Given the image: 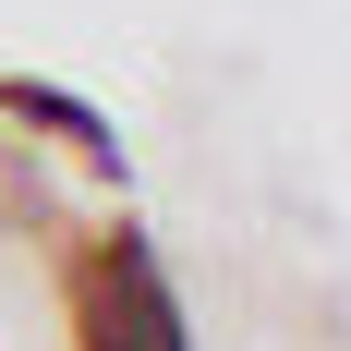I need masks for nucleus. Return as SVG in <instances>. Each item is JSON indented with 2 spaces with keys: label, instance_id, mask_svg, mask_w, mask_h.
Segmentation results:
<instances>
[{
  "label": "nucleus",
  "instance_id": "nucleus-1",
  "mask_svg": "<svg viewBox=\"0 0 351 351\" xmlns=\"http://www.w3.org/2000/svg\"><path fill=\"white\" fill-rule=\"evenodd\" d=\"M85 351H182V303L145 243H109L85 267Z\"/></svg>",
  "mask_w": 351,
  "mask_h": 351
},
{
  "label": "nucleus",
  "instance_id": "nucleus-2",
  "mask_svg": "<svg viewBox=\"0 0 351 351\" xmlns=\"http://www.w3.org/2000/svg\"><path fill=\"white\" fill-rule=\"evenodd\" d=\"M12 109H25V121H49V134H73L85 158H97V170H121V134H109V121H97L85 97H49V85H12Z\"/></svg>",
  "mask_w": 351,
  "mask_h": 351
}]
</instances>
